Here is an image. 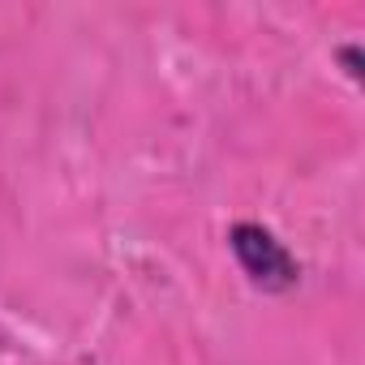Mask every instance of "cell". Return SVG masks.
<instances>
[{
	"label": "cell",
	"mask_w": 365,
	"mask_h": 365,
	"mask_svg": "<svg viewBox=\"0 0 365 365\" xmlns=\"http://www.w3.org/2000/svg\"><path fill=\"white\" fill-rule=\"evenodd\" d=\"M228 241H232V254H237V262L245 267V275H250L254 284H262V288H271V292L297 284V262H292V254H288L262 224H237V228L228 232Z\"/></svg>",
	"instance_id": "cell-1"
},
{
	"label": "cell",
	"mask_w": 365,
	"mask_h": 365,
	"mask_svg": "<svg viewBox=\"0 0 365 365\" xmlns=\"http://www.w3.org/2000/svg\"><path fill=\"white\" fill-rule=\"evenodd\" d=\"M339 61L348 65L352 78H361V48H339Z\"/></svg>",
	"instance_id": "cell-2"
}]
</instances>
